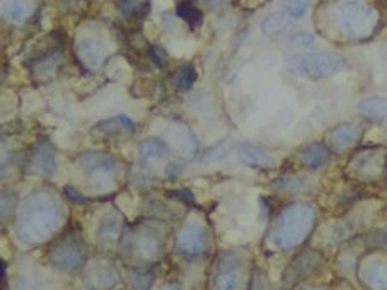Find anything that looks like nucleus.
I'll list each match as a JSON object with an SVG mask.
<instances>
[{"label": "nucleus", "mask_w": 387, "mask_h": 290, "mask_svg": "<svg viewBox=\"0 0 387 290\" xmlns=\"http://www.w3.org/2000/svg\"><path fill=\"white\" fill-rule=\"evenodd\" d=\"M60 222L58 206L50 195L39 192L31 195L22 206L18 220V232L22 239L36 242L57 229Z\"/></svg>", "instance_id": "obj_1"}, {"label": "nucleus", "mask_w": 387, "mask_h": 290, "mask_svg": "<svg viewBox=\"0 0 387 290\" xmlns=\"http://www.w3.org/2000/svg\"><path fill=\"white\" fill-rule=\"evenodd\" d=\"M336 22L346 37L362 39L376 31L377 13L362 0H343L336 7Z\"/></svg>", "instance_id": "obj_2"}, {"label": "nucleus", "mask_w": 387, "mask_h": 290, "mask_svg": "<svg viewBox=\"0 0 387 290\" xmlns=\"http://www.w3.org/2000/svg\"><path fill=\"white\" fill-rule=\"evenodd\" d=\"M289 63L297 74L319 81L341 72L346 67V58L338 51H313V53L295 55Z\"/></svg>", "instance_id": "obj_3"}, {"label": "nucleus", "mask_w": 387, "mask_h": 290, "mask_svg": "<svg viewBox=\"0 0 387 290\" xmlns=\"http://www.w3.org/2000/svg\"><path fill=\"white\" fill-rule=\"evenodd\" d=\"M313 224V210L306 205H294L282 213L275 229V242L282 248H292L309 232Z\"/></svg>", "instance_id": "obj_4"}, {"label": "nucleus", "mask_w": 387, "mask_h": 290, "mask_svg": "<svg viewBox=\"0 0 387 290\" xmlns=\"http://www.w3.org/2000/svg\"><path fill=\"white\" fill-rule=\"evenodd\" d=\"M164 138L167 145H171L173 149H176L181 156L185 157H195L198 154V140L195 137V133L191 132L188 125L181 121L171 123L166 128Z\"/></svg>", "instance_id": "obj_5"}, {"label": "nucleus", "mask_w": 387, "mask_h": 290, "mask_svg": "<svg viewBox=\"0 0 387 290\" xmlns=\"http://www.w3.org/2000/svg\"><path fill=\"white\" fill-rule=\"evenodd\" d=\"M75 55L77 60L87 70H98L106 58V50L101 41L94 38H82L75 45Z\"/></svg>", "instance_id": "obj_6"}, {"label": "nucleus", "mask_w": 387, "mask_h": 290, "mask_svg": "<svg viewBox=\"0 0 387 290\" xmlns=\"http://www.w3.org/2000/svg\"><path fill=\"white\" fill-rule=\"evenodd\" d=\"M57 169V154L55 149L48 142H41L34 147L33 154L29 157L31 173L53 174Z\"/></svg>", "instance_id": "obj_7"}, {"label": "nucleus", "mask_w": 387, "mask_h": 290, "mask_svg": "<svg viewBox=\"0 0 387 290\" xmlns=\"http://www.w3.org/2000/svg\"><path fill=\"white\" fill-rule=\"evenodd\" d=\"M239 157L244 164L251 166V168L258 169H268L275 164L273 156L268 152V150L261 149V147L256 145H239L237 149Z\"/></svg>", "instance_id": "obj_8"}, {"label": "nucleus", "mask_w": 387, "mask_h": 290, "mask_svg": "<svg viewBox=\"0 0 387 290\" xmlns=\"http://www.w3.org/2000/svg\"><path fill=\"white\" fill-rule=\"evenodd\" d=\"M205 234L198 224H186L178 236V248L186 254H195L203 248Z\"/></svg>", "instance_id": "obj_9"}, {"label": "nucleus", "mask_w": 387, "mask_h": 290, "mask_svg": "<svg viewBox=\"0 0 387 290\" xmlns=\"http://www.w3.org/2000/svg\"><path fill=\"white\" fill-rule=\"evenodd\" d=\"M362 135V128L355 123H341L331 132V144L336 149H346L358 142Z\"/></svg>", "instance_id": "obj_10"}, {"label": "nucleus", "mask_w": 387, "mask_h": 290, "mask_svg": "<svg viewBox=\"0 0 387 290\" xmlns=\"http://www.w3.org/2000/svg\"><path fill=\"white\" fill-rule=\"evenodd\" d=\"M358 111L367 120L376 123H387V98H367L358 105Z\"/></svg>", "instance_id": "obj_11"}, {"label": "nucleus", "mask_w": 387, "mask_h": 290, "mask_svg": "<svg viewBox=\"0 0 387 290\" xmlns=\"http://www.w3.org/2000/svg\"><path fill=\"white\" fill-rule=\"evenodd\" d=\"M81 258H82L81 248L70 241H65L63 244H60L58 248L53 251L55 265L60 266V268H63V270L74 268L75 265L81 263Z\"/></svg>", "instance_id": "obj_12"}, {"label": "nucleus", "mask_w": 387, "mask_h": 290, "mask_svg": "<svg viewBox=\"0 0 387 290\" xmlns=\"http://www.w3.org/2000/svg\"><path fill=\"white\" fill-rule=\"evenodd\" d=\"M329 152L322 144H309L302 149L301 161L307 169L316 171L328 162Z\"/></svg>", "instance_id": "obj_13"}, {"label": "nucleus", "mask_w": 387, "mask_h": 290, "mask_svg": "<svg viewBox=\"0 0 387 290\" xmlns=\"http://www.w3.org/2000/svg\"><path fill=\"white\" fill-rule=\"evenodd\" d=\"M2 13L12 21H24L33 13V0H2Z\"/></svg>", "instance_id": "obj_14"}, {"label": "nucleus", "mask_w": 387, "mask_h": 290, "mask_svg": "<svg viewBox=\"0 0 387 290\" xmlns=\"http://www.w3.org/2000/svg\"><path fill=\"white\" fill-rule=\"evenodd\" d=\"M289 26V15L287 13H271L263 19L261 31L265 37H277Z\"/></svg>", "instance_id": "obj_15"}, {"label": "nucleus", "mask_w": 387, "mask_h": 290, "mask_svg": "<svg viewBox=\"0 0 387 290\" xmlns=\"http://www.w3.org/2000/svg\"><path fill=\"white\" fill-rule=\"evenodd\" d=\"M99 130H103L105 133H118V132H125V133H131L135 132V123L133 120H130L129 117H114L110 118V120L101 121L98 125Z\"/></svg>", "instance_id": "obj_16"}, {"label": "nucleus", "mask_w": 387, "mask_h": 290, "mask_svg": "<svg viewBox=\"0 0 387 290\" xmlns=\"http://www.w3.org/2000/svg\"><path fill=\"white\" fill-rule=\"evenodd\" d=\"M197 70H195L193 65H190V63H185V65H181L179 69L174 72V84L181 93H186V91H190L191 87H193L195 82H197Z\"/></svg>", "instance_id": "obj_17"}, {"label": "nucleus", "mask_w": 387, "mask_h": 290, "mask_svg": "<svg viewBox=\"0 0 387 290\" xmlns=\"http://www.w3.org/2000/svg\"><path fill=\"white\" fill-rule=\"evenodd\" d=\"M176 13L179 18H181L183 21L188 22L191 27L199 26L203 21L202 11H199L191 0H183V2H179L176 6Z\"/></svg>", "instance_id": "obj_18"}, {"label": "nucleus", "mask_w": 387, "mask_h": 290, "mask_svg": "<svg viewBox=\"0 0 387 290\" xmlns=\"http://www.w3.org/2000/svg\"><path fill=\"white\" fill-rule=\"evenodd\" d=\"M167 152V145L159 138H145L140 144V156L149 161H155V159L164 157Z\"/></svg>", "instance_id": "obj_19"}, {"label": "nucleus", "mask_w": 387, "mask_h": 290, "mask_svg": "<svg viewBox=\"0 0 387 290\" xmlns=\"http://www.w3.org/2000/svg\"><path fill=\"white\" fill-rule=\"evenodd\" d=\"M232 150H234L232 140H223V142H221V144L206 149L205 152L202 154V161L206 162V164H210V162H221L227 156H229Z\"/></svg>", "instance_id": "obj_20"}, {"label": "nucleus", "mask_w": 387, "mask_h": 290, "mask_svg": "<svg viewBox=\"0 0 387 290\" xmlns=\"http://www.w3.org/2000/svg\"><path fill=\"white\" fill-rule=\"evenodd\" d=\"M215 284H217V290H237V272L234 270V266H222Z\"/></svg>", "instance_id": "obj_21"}, {"label": "nucleus", "mask_w": 387, "mask_h": 290, "mask_svg": "<svg viewBox=\"0 0 387 290\" xmlns=\"http://www.w3.org/2000/svg\"><path fill=\"white\" fill-rule=\"evenodd\" d=\"M309 4L310 0H285V13L289 18L301 19L309 9Z\"/></svg>", "instance_id": "obj_22"}, {"label": "nucleus", "mask_w": 387, "mask_h": 290, "mask_svg": "<svg viewBox=\"0 0 387 290\" xmlns=\"http://www.w3.org/2000/svg\"><path fill=\"white\" fill-rule=\"evenodd\" d=\"M118 7L123 14L133 18L142 11L143 0H118Z\"/></svg>", "instance_id": "obj_23"}, {"label": "nucleus", "mask_w": 387, "mask_h": 290, "mask_svg": "<svg viewBox=\"0 0 387 290\" xmlns=\"http://www.w3.org/2000/svg\"><path fill=\"white\" fill-rule=\"evenodd\" d=\"M369 280L372 282V284H376L379 289H386L387 287V273L384 268H379L377 266H374L372 270H370V275Z\"/></svg>", "instance_id": "obj_24"}, {"label": "nucleus", "mask_w": 387, "mask_h": 290, "mask_svg": "<svg viewBox=\"0 0 387 290\" xmlns=\"http://www.w3.org/2000/svg\"><path fill=\"white\" fill-rule=\"evenodd\" d=\"M313 41H314L313 34H309V33H299V34H294V37L290 38V43H292V45H297V46H309V45H313Z\"/></svg>", "instance_id": "obj_25"}, {"label": "nucleus", "mask_w": 387, "mask_h": 290, "mask_svg": "<svg viewBox=\"0 0 387 290\" xmlns=\"http://www.w3.org/2000/svg\"><path fill=\"white\" fill-rule=\"evenodd\" d=\"M150 53H152V58L155 60V63H157V65H166L167 57H166L164 51H162V48H152Z\"/></svg>", "instance_id": "obj_26"}, {"label": "nucleus", "mask_w": 387, "mask_h": 290, "mask_svg": "<svg viewBox=\"0 0 387 290\" xmlns=\"http://www.w3.org/2000/svg\"><path fill=\"white\" fill-rule=\"evenodd\" d=\"M166 290H169V289H166Z\"/></svg>", "instance_id": "obj_27"}]
</instances>
